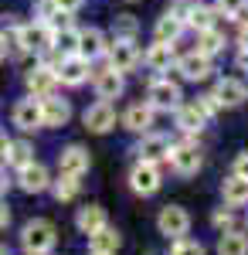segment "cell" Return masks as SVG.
Instances as JSON below:
<instances>
[{
	"label": "cell",
	"mask_w": 248,
	"mask_h": 255,
	"mask_svg": "<svg viewBox=\"0 0 248 255\" xmlns=\"http://www.w3.org/2000/svg\"><path fill=\"white\" fill-rule=\"evenodd\" d=\"M55 225L51 221H44V218H34V221H27L24 225V232H20V245H24V252L27 255H48L55 249Z\"/></svg>",
	"instance_id": "6da1fadb"
},
{
	"label": "cell",
	"mask_w": 248,
	"mask_h": 255,
	"mask_svg": "<svg viewBox=\"0 0 248 255\" xmlns=\"http://www.w3.org/2000/svg\"><path fill=\"white\" fill-rule=\"evenodd\" d=\"M14 44H17V51H44V48H51V27L44 24V20H34V24H20L14 27Z\"/></svg>",
	"instance_id": "7a4b0ae2"
},
{
	"label": "cell",
	"mask_w": 248,
	"mask_h": 255,
	"mask_svg": "<svg viewBox=\"0 0 248 255\" xmlns=\"http://www.w3.org/2000/svg\"><path fill=\"white\" fill-rule=\"evenodd\" d=\"M170 167L177 170V174H184V177H191L201 170V163H204V157H201V146L197 143H173L170 146Z\"/></svg>",
	"instance_id": "3957f363"
},
{
	"label": "cell",
	"mask_w": 248,
	"mask_h": 255,
	"mask_svg": "<svg viewBox=\"0 0 248 255\" xmlns=\"http://www.w3.org/2000/svg\"><path fill=\"white\" fill-rule=\"evenodd\" d=\"M156 228H160V235H167V238H184L191 232V215L180 204H167L160 211V218H156Z\"/></svg>",
	"instance_id": "277c9868"
},
{
	"label": "cell",
	"mask_w": 248,
	"mask_h": 255,
	"mask_svg": "<svg viewBox=\"0 0 248 255\" xmlns=\"http://www.w3.org/2000/svg\"><path fill=\"white\" fill-rule=\"evenodd\" d=\"M146 99H150V106L153 109H177L180 106V85L170 79H153L150 82V89H146Z\"/></svg>",
	"instance_id": "5b68a950"
},
{
	"label": "cell",
	"mask_w": 248,
	"mask_h": 255,
	"mask_svg": "<svg viewBox=\"0 0 248 255\" xmlns=\"http://www.w3.org/2000/svg\"><path fill=\"white\" fill-rule=\"evenodd\" d=\"M129 187H133L136 194H143V197L156 194V191H160V167L139 160L133 170H129Z\"/></svg>",
	"instance_id": "8992f818"
},
{
	"label": "cell",
	"mask_w": 248,
	"mask_h": 255,
	"mask_svg": "<svg viewBox=\"0 0 248 255\" xmlns=\"http://www.w3.org/2000/svg\"><path fill=\"white\" fill-rule=\"evenodd\" d=\"M55 75L61 85H82V82L89 79V61L82 58V55H65V58L55 65Z\"/></svg>",
	"instance_id": "52a82bcc"
},
{
	"label": "cell",
	"mask_w": 248,
	"mask_h": 255,
	"mask_svg": "<svg viewBox=\"0 0 248 255\" xmlns=\"http://www.w3.org/2000/svg\"><path fill=\"white\" fill-rule=\"evenodd\" d=\"M17 187L24 194H41V191H48L51 187V177L44 170V163H27V167H20L17 170Z\"/></svg>",
	"instance_id": "ba28073f"
},
{
	"label": "cell",
	"mask_w": 248,
	"mask_h": 255,
	"mask_svg": "<svg viewBox=\"0 0 248 255\" xmlns=\"http://www.w3.org/2000/svg\"><path fill=\"white\" fill-rule=\"evenodd\" d=\"M82 123H85V129H89V133H109V129L116 126L113 102H102V99H99L96 106H89V109H85Z\"/></svg>",
	"instance_id": "9c48e42d"
},
{
	"label": "cell",
	"mask_w": 248,
	"mask_h": 255,
	"mask_svg": "<svg viewBox=\"0 0 248 255\" xmlns=\"http://www.w3.org/2000/svg\"><path fill=\"white\" fill-rule=\"evenodd\" d=\"M58 167H61V174H68V177H82L89 167H92V157H89V150H85V146L72 143V146H65V150H61Z\"/></svg>",
	"instance_id": "30bf717a"
},
{
	"label": "cell",
	"mask_w": 248,
	"mask_h": 255,
	"mask_svg": "<svg viewBox=\"0 0 248 255\" xmlns=\"http://www.w3.org/2000/svg\"><path fill=\"white\" fill-rule=\"evenodd\" d=\"M68 119H72V106H68L65 99H58V96H44L41 99V126L58 129V126H65Z\"/></svg>",
	"instance_id": "8fae6325"
},
{
	"label": "cell",
	"mask_w": 248,
	"mask_h": 255,
	"mask_svg": "<svg viewBox=\"0 0 248 255\" xmlns=\"http://www.w3.org/2000/svg\"><path fill=\"white\" fill-rule=\"evenodd\" d=\"M24 82H27V89H31V96H34V99L55 96V89H58V75H55V68H48V65H38V68H31Z\"/></svg>",
	"instance_id": "7c38bea8"
},
{
	"label": "cell",
	"mask_w": 248,
	"mask_h": 255,
	"mask_svg": "<svg viewBox=\"0 0 248 255\" xmlns=\"http://www.w3.org/2000/svg\"><path fill=\"white\" fill-rule=\"evenodd\" d=\"M109 51V68H116V72H133L136 65H139V51H136L133 41H116L113 48H106Z\"/></svg>",
	"instance_id": "4fadbf2b"
},
{
	"label": "cell",
	"mask_w": 248,
	"mask_h": 255,
	"mask_svg": "<svg viewBox=\"0 0 248 255\" xmlns=\"http://www.w3.org/2000/svg\"><path fill=\"white\" fill-rule=\"evenodd\" d=\"M170 139L160 136V133H150V136H143V143L136 146V153H139V160L143 163H160V160L170 157Z\"/></svg>",
	"instance_id": "5bb4252c"
},
{
	"label": "cell",
	"mask_w": 248,
	"mask_h": 255,
	"mask_svg": "<svg viewBox=\"0 0 248 255\" xmlns=\"http://www.w3.org/2000/svg\"><path fill=\"white\" fill-rule=\"evenodd\" d=\"M14 126L24 129V133L38 129L41 126V99H20L14 106Z\"/></svg>",
	"instance_id": "9a60e30c"
},
{
	"label": "cell",
	"mask_w": 248,
	"mask_h": 255,
	"mask_svg": "<svg viewBox=\"0 0 248 255\" xmlns=\"http://www.w3.org/2000/svg\"><path fill=\"white\" fill-rule=\"evenodd\" d=\"M177 72L184 75L187 82H204L211 75V58H204V55H184V58H177Z\"/></svg>",
	"instance_id": "2e32d148"
},
{
	"label": "cell",
	"mask_w": 248,
	"mask_h": 255,
	"mask_svg": "<svg viewBox=\"0 0 248 255\" xmlns=\"http://www.w3.org/2000/svg\"><path fill=\"white\" fill-rule=\"evenodd\" d=\"M92 82H96V96L102 99V102L123 96V72H116V68H102V72H96Z\"/></svg>",
	"instance_id": "e0dca14e"
},
{
	"label": "cell",
	"mask_w": 248,
	"mask_h": 255,
	"mask_svg": "<svg viewBox=\"0 0 248 255\" xmlns=\"http://www.w3.org/2000/svg\"><path fill=\"white\" fill-rule=\"evenodd\" d=\"M106 38H102V31L99 27H89V31H78V51L75 55H82L85 61L99 58V55H106Z\"/></svg>",
	"instance_id": "ac0fdd59"
},
{
	"label": "cell",
	"mask_w": 248,
	"mask_h": 255,
	"mask_svg": "<svg viewBox=\"0 0 248 255\" xmlns=\"http://www.w3.org/2000/svg\"><path fill=\"white\" fill-rule=\"evenodd\" d=\"M214 96H218L221 106H242V102L248 99V85L238 82V79H221L218 89H214Z\"/></svg>",
	"instance_id": "d6986e66"
},
{
	"label": "cell",
	"mask_w": 248,
	"mask_h": 255,
	"mask_svg": "<svg viewBox=\"0 0 248 255\" xmlns=\"http://www.w3.org/2000/svg\"><path fill=\"white\" fill-rule=\"evenodd\" d=\"M143 61L150 65L153 72H167L170 65H177V55H173V44H167V41H156V44H150V51L143 55Z\"/></svg>",
	"instance_id": "ffe728a7"
},
{
	"label": "cell",
	"mask_w": 248,
	"mask_h": 255,
	"mask_svg": "<svg viewBox=\"0 0 248 255\" xmlns=\"http://www.w3.org/2000/svg\"><path fill=\"white\" fill-rule=\"evenodd\" d=\"M123 123H126V129H133V133H146V129L153 126V106L150 102H136V106H129L126 116H123Z\"/></svg>",
	"instance_id": "44dd1931"
},
{
	"label": "cell",
	"mask_w": 248,
	"mask_h": 255,
	"mask_svg": "<svg viewBox=\"0 0 248 255\" xmlns=\"http://www.w3.org/2000/svg\"><path fill=\"white\" fill-rule=\"evenodd\" d=\"M204 123H208V116L197 109V102H191V106H177V126H180V133H201L204 129Z\"/></svg>",
	"instance_id": "7402d4cb"
},
{
	"label": "cell",
	"mask_w": 248,
	"mask_h": 255,
	"mask_svg": "<svg viewBox=\"0 0 248 255\" xmlns=\"http://www.w3.org/2000/svg\"><path fill=\"white\" fill-rule=\"evenodd\" d=\"M119 232L116 228H109V225H102L99 232H92L89 235V252H102V255H116V249H119Z\"/></svg>",
	"instance_id": "603a6c76"
},
{
	"label": "cell",
	"mask_w": 248,
	"mask_h": 255,
	"mask_svg": "<svg viewBox=\"0 0 248 255\" xmlns=\"http://www.w3.org/2000/svg\"><path fill=\"white\" fill-rule=\"evenodd\" d=\"M221 194H225V204L228 208H242V204H248V180L238 174H231L225 184H221Z\"/></svg>",
	"instance_id": "cb8c5ba5"
},
{
	"label": "cell",
	"mask_w": 248,
	"mask_h": 255,
	"mask_svg": "<svg viewBox=\"0 0 248 255\" xmlns=\"http://www.w3.org/2000/svg\"><path fill=\"white\" fill-rule=\"evenodd\" d=\"M75 225H78L82 235H92V232H99V228L109 225V221H106V211H102L99 204H89V208H82L75 215Z\"/></svg>",
	"instance_id": "d4e9b609"
},
{
	"label": "cell",
	"mask_w": 248,
	"mask_h": 255,
	"mask_svg": "<svg viewBox=\"0 0 248 255\" xmlns=\"http://www.w3.org/2000/svg\"><path fill=\"white\" fill-rule=\"evenodd\" d=\"M218 10L214 7H208V3H191V10H187V17H184V24H191L194 31H208V27H214L218 24V17H214Z\"/></svg>",
	"instance_id": "484cf974"
},
{
	"label": "cell",
	"mask_w": 248,
	"mask_h": 255,
	"mask_svg": "<svg viewBox=\"0 0 248 255\" xmlns=\"http://www.w3.org/2000/svg\"><path fill=\"white\" fill-rule=\"evenodd\" d=\"M51 48H55L61 58H65V55H75V51H78V31L72 27V24L51 31Z\"/></svg>",
	"instance_id": "4316f807"
},
{
	"label": "cell",
	"mask_w": 248,
	"mask_h": 255,
	"mask_svg": "<svg viewBox=\"0 0 248 255\" xmlns=\"http://www.w3.org/2000/svg\"><path fill=\"white\" fill-rule=\"evenodd\" d=\"M218 255H248V235L228 228L225 235L218 238Z\"/></svg>",
	"instance_id": "83f0119b"
},
{
	"label": "cell",
	"mask_w": 248,
	"mask_h": 255,
	"mask_svg": "<svg viewBox=\"0 0 248 255\" xmlns=\"http://www.w3.org/2000/svg\"><path fill=\"white\" fill-rule=\"evenodd\" d=\"M225 48V34L218 31V27H208V31H197V55H204V58H211V55H218Z\"/></svg>",
	"instance_id": "f1b7e54d"
},
{
	"label": "cell",
	"mask_w": 248,
	"mask_h": 255,
	"mask_svg": "<svg viewBox=\"0 0 248 255\" xmlns=\"http://www.w3.org/2000/svg\"><path fill=\"white\" fill-rule=\"evenodd\" d=\"M34 160V146L27 143V139H10V146H7V160L3 163H10V167H27Z\"/></svg>",
	"instance_id": "f546056e"
},
{
	"label": "cell",
	"mask_w": 248,
	"mask_h": 255,
	"mask_svg": "<svg viewBox=\"0 0 248 255\" xmlns=\"http://www.w3.org/2000/svg\"><path fill=\"white\" fill-rule=\"evenodd\" d=\"M184 27H187V24H184L180 17H173L170 10H167L163 17L156 20V41H167V44H173V41L180 38V31H184Z\"/></svg>",
	"instance_id": "4dcf8cb0"
},
{
	"label": "cell",
	"mask_w": 248,
	"mask_h": 255,
	"mask_svg": "<svg viewBox=\"0 0 248 255\" xmlns=\"http://www.w3.org/2000/svg\"><path fill=\"white\" fill-rule=\"evenodd\" d=\"M136 31H139V24H136L133 14H116V20H113V38L116 41H133Z\"/></svg>",
	"instance_id": "1f68e13d"
},
{
	"label": "cell",
	"mask_w": 248,
	"mask_h": 255,
	"mask_svg": "<svg viewBox=\"0 0 248 255\" xmlns=\"http://www.w3.org/2000/svg\"><path fill=\"white\" fill-rule=\"evenodd\" d=\"M51 191H55V197H58V201H72V197L78 194V177L61 174L58 180H51Z\"/></svg>",
	"instance_id": "d6a6232c"
},
{
	"label": "cell",
	"mask_w": 248,
	"mask_h": 255,
	"mask_svg": "<svg viewBox=\"0 0 248 255\" xmlns=\"http://www.w3.org/2000/svg\"><path fill=\"white\" fill-rule=\"evenodd\" d=\"M218 14L225 17H235V20H248V0H218Z\"/></svg>",
	"instance_id": "836d02e7"
},
{
	"label": "cell",
	"mask_w": 248,
	"mask_h": 255,
	"mask_svg": "<svg viewBox=\"0 0 248 255\" xmlns=\"http://www.w3.org/2000/svg\"><path fill=\"white\" fill-rule=\"evenodd\" d=\"M170 255H204V245L201 242H187V238H173Z\"/></svg>",
	"instance_id": "e575fe53"
},
{
	"label": "cell",
	"mask_w": 248,
	"mask_h": 255,
	"mask_svg": "<svg viewBox=\"0 0 248 255\" xmlns=\"http://www.w3.org/2000/svg\"><path fill=\"white\" fill-rule=\"evenodd\" d=\"M197 109H201L204 116H218V113H221L225 106L218 102V96H214V92H208V96H201V99H197Z\"/></svg>",
	"instance_id": "d590c367"
},
{
	"label": "cell",
	"mask_w": 248,
	"mask_h": 255,
	"mask_svg": "<svg viewBox=\"0 0 248 255\" xmlns=\"http://www.w3.org/2000/svg\"><path fill=\"white\" fill-rule=\"evenodd\" d=\"M211 225H214V228H221V232H228V228H235V215L221 208V211H214V215H211Z\"/></svg>",
	"instance_id": "8d00e7d4"
},
{
	"label": "cell",
	"mask_w": 248,
	"mask_h": 255,
	"mask_svg": "<svg viewBox=\"0 0 248 255\" xmlns=\"http://www.w3.org/2000/svg\"><path fill=\"white\" fill-rule=\"evenodd\" d=\"M55 14H58L55 0H38V20H44V24H48V20L55 17Z\"/></svg>",
	"instance_id": "74e56055"
},
{
	"label": "cell",
	"mask_w": 248,
	"mask_h": 255,
	"mask_svg": "<svg viewBox=\"0 0 248 255\" xmlns=\"http://www.w3.org/2000/svg\"><path fill=\"white\" fill-rule=\"evenodd\" d=\"M235 174H238V177H245V180H248V150L235 157Z\"/></svg>",
	"instance_id": "f35d334b"
},
{
	"label": "cell",
	"mask_w": 248,
	"mask_h": 255,
	"mask_svg": "<svg viewBox=\"0 0 248 255\" xmlns=\"http://www.w3.org/2000/svg\"><path fill=\"white\" fill-rule=\"evenodd\" d=\"M82 3H85V0H55V7H58V10H65V14H75Z\"/></svg>",
	"instance_id": "ab89813d"
},
{
	"label": "cell",
	"mask_w": 248,
	"mask_h": 255,
	"mask_svg": "<svg viewBox=\"0 0 248 255\" xmlns=\"http://www.w3.org/2000/svg\"><path fill=\"white\" fill-rule=\"evenodd\" d=\"M238 44H242V51H248V20H242V27H238Z\"/></svg>",
	"instance_id": "60d3db41"
},
{
	"label": "cell",
	"mask_w": 248,
	"mask_h": 255,
	"mask_svg": "<svg viewBox=\"0 0 248 255\" xmlns=\"http://www.w3.org/2000/svg\"><path fill=\"white\" fill-rule=\"evenodd\" d=\"M7 187H10V180H7V163H0V197L7 194Z\"/></svg>",
	"instance_id": "b9f144b4"
},
{
	"label": "cell",
	"mask_w": 248,
	"mask_h": 255,
	"mask_svg": "<svg viewBox=\"0 0 248 255\" xmlns=\"http://www.w3.org/2000/svg\"><path fill=\"white\" fill-rule=\"evenodd\" d=\"M7 146H10V139H7V133L0 129V163L7 160Z\"/></svg>",
	"instance_id": "7bdbcfd3"
},
{
	"label": "cell",
	"mask_w": 248,
	"mask_h": 255,
	"mask_svg": "<svg viewBox=\"0 0 248 255\" xmlns=\"http://www.w3.org/2000/svg\"><path fill=\"white\" fill-rule=\"evenodd\" d=\"M7 221H10V208L0 201V228H7Z\"/></svg>",
	"instance_id": "ee69618b"
},
{
	"label": "cell",
	"mask_w": 248,
	"mask_h": 255,
	"mask_svg": "<svg viewBox=\"0 0 248 255\" xmlns=\"http://www.w3.org/2000/svg\"><path fill=\"white\" fill-rule=\"evenodd\" d=\"M238 68L248 75V51H242V55H238Z\"/></svg>",
	"instance_id": "f6af8a7d"
},
{
	"label": "cell",
	"mask_w": 248,
	"mask_h": 255,
	"mask_svg": "<svg viewBox=\"0 0 248 255\" xmlns=\"http://www.w3.org/2000/svg\"><path fill=\"white\" fill-rule=\"evenodd\" d=\"M7 48H10V44H7V34H0V61L7 58Z\"/></svg>",
	"instance_id": "bcb514c9"
},
{
	"label": "cell",
	"mask_w": 248,
	"mask_h": 255,
	"mask_svg": "<svg viewBox=\"0 0 248 255\" xmlns=\"http://www.w3.org/2000/svg\"><path fill=\"white\" fill-rule=\"evenodd\" d=\"M89 255H102V252H89Z\"/></svg>",
	"instance_id": "7dc6e473"
},
{
	"label": "cell",
	"mask_w": 248,
	"mask_h": 255,
	"mask_svg": "<svg viewBox=\"0 0 248 255\" xmlns=\"http://www.w3.org/2000/svg\"><path fill=\"white\" fill-rule=\"evenodd\" d=\"M0 255H7V252H3V249H0Z\"/></svg>",
	"instance_id": "c3c4849f"
}]
</instances>
